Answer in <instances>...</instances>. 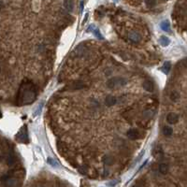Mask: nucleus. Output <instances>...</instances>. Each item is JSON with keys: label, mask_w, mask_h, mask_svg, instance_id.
Returning a JSON list of instances; mask_svg holds the SVG:
<instances>
[{"label": "nucleus", "mask_w": 187, "mask_h": 187, "mask_svg": "<svg viewBox=\"0 0 187 187\" xmlns=\"http://www.w3.org/2000/svg\"><path fill=\"white\" fill-rule=\"evenodd\" d=\"M90 28L92 29V32H93V34L97 37V39H104V37L101 35V33H100V30H99V29H97L94 25H91V26H90Z\"/></svg>", "instance_id": "9b49d317"}, {"label": "nucleus", "mask_w": 187, "mask_h": 187, "mask_svg": "<svg viewBox=\"0 0 187 187\" xmlns=\"http://www.w3.org/2000/svg\"><path fill=\"white\" fill-rule=\"evenodd\" d=\"M164 1H168V0H164Z\"/></svg>", "instance_id": "bb28decb"}, {"label": "nucleus", "mask_w": 187, "mask_h": 187, "mask_svg": "<svg viewBox=\"0 0 187 187\" xmlns=\"http://www.w3.org/2000/svg\"><path fill=\"white\" fill-rule=\"evenodd\" d=\"M155 5H156L155 0H146V6L148 8H154Z\"/></svg>", "instance_id": "aec40b11"}, {"label": "nucleus", "mask_w": 187, "mask_h": 187, "mask_svg": "<svg viewBox=\"0 0 187 187\" xmlns=\"http://www.w3.org/2000/svg\"><path fill=\"white\" fill-rule=\"evenodd\" d=\"M163 134H164L166 137H170L173 134V129L170 126H165L163 128Z\"/></svg>", "instance_id": "2eb2a0df"}, {"label": "nucleus", "mask_w": 187, "mask_h": 187, "mask_svg": "<svg viewBox=\"0 0 187 187\" xmlns=\"http://www.w3.org/2000/svg\"><path fill=\"white\" fill-rule=\"evenodd\" d=\"M83 1H81V11H83Z\"/></svg>", "instance_id": "5701e85b"}, {"label": "nucleus", "mask_w": 187, "mask_h": 187, "mask_svg": "<svg viewBox=\"0 0 187 187\" xmlns=\"http://www.w3.org/2000/svg\"><path fill=\"white\" fill-rule=\"evenodd\" d=\"M64 7L67 11H72L74 9V1L73 0H65Z\"/></svg>", "instance_id": "9d476101"}, {"label": "nucleus", "mask_w": 187, "mask_h": 187, "mask_svg": "<svg viewBox=\"0 0 187 187\" xmlns=\"http://www.w3.org/2000/svg\"><path fill=\"white\" fill-rule=\"evenodd\" d=\"M37 98V88L31 81H23L19 88L17 96V104L18 106L32 104Z\"/></svg>", "instance_id": "f257e3e1"}, {"label": "nucleus", "mask_w": 187, "mask_h": 187, "mask_svg": "<svg viewBox=\"0 0 187 187\" xmlns=\"http://www.w3.org/2000/svg\"><path fill=\"white\" fill-rule=\"evenodd\" d=\"M3 7H4V4H3V2L2 1H0V11L3 9Z\"/></svg>", "instance_id": "4be33fe9"}, {"label": "nucleus", "mask_w": 187, "mask_h": 187, "mask_svg": "<svg viewBox=\"0 0 187 187\" xmlns=\"http://www.w3.org/2000/svg\"><path fill=\"white\" fill-rule=\"evenodd\" d=\"M126 136H127V138L129 139H131V140H136V139L138 138L139 133H138V131L137 130V129L132 128V129H129V130L127 131Z\"/></svg>", "instance_id": "0eeeda50"}, {"label": "nucleus", "mask_w": 187, "mask_h": 187, "mask_svg": "<svg viewBox=\"0 0 187 187\" xmlns=\"http://www.w3.org/2000/svg\"><path fill=\"white\" fill-rule=\"evenodd\" d=\"M7 163H8L9 166H12L15 163V156L13 155V154H9L8 155V158H7Z\"/></svg>", "instance_id": "f3484780"}, {"label": "nucleus", "mask_w": 187, "mask_h": 187, "mask_svg": "<svg viewBox=\"0 0 187 187\" xmlns=\"http://www.w3.org/2000/svg\"><path fill=\"white\" fill-rule=\"evenodd\" d=\"M168 166L166 164H161L159 166V172H160L161 174L165 175L168 173Z\"/></svg>", "instance_id": "dca6fc26"}, {"label": "nucleus", "mask_w": 187, "mask_h": 187, "mask_svg": "<svg viewBox=\"0 0 187 187\" xmlns=\"http://www.w3.org/2000/svg\"><path fill=\"white\" fill-rule=\"evenodd\" d=\"M0 72H1V67H0Z\"/></svg>", "instance_id": "a878e982"}, {"label": "nucleus", "mask_w": 187, "mask_h": 187, "mask_svg": "<svg viewBox=\"0 0 187 187\" xmlns=\"http://www.w3.org/2000/svg\"><path fill=\"white\" fill-rule=\"evenodd\" d=\"M2 182H4L5 186H17L19 185L18 181L14 178H11L9 176H4L2 178Z\"/></svg>", "instance_id": "20e7f679"}, {"label": "nucleus", "mask_w": 187, "mask_h": 187, "mask_svg": "<svg viewBox=\"0 0 187 187\" xmlns=\"http://www.w3.org/2000/svg\"><path fill=\"white\" fill-rule=\"evenodd\" d=\"M2 117V112H1V110H0V118Z\"/></svg>", "instance_id": "393cba45"}, {"label": "nucleus", "mask_w": 187, "mask_h": 187, "mask_svg": "<svg viewBox=\"0 0 187 187\" xmlns=\"http://www.w3.org/2000/svg\"><path fill=\"white\" fill-rule=\"evenodd\" d=\"M16 139L22 143H25L27 144L29 141L28 139V134H27V129L26 126L25 125L23 127H22V129L18 132V134L16 135Z\"/></svg>", "instance_id": "7ed1b4c3"}, {"label": "nucleus", "mask_w": 187, "mask_h": 187, "mask_svg": "<svg viewBox=\"0 0 187 187\" xmlns=\"http://www.w3.org/2000/svg\"><path fill=\"white\" fill-rule=\"evenodd\" d=\"M143 88L145 91L149 92V93H152V92L154 91V83L152 80H145L143 81Z\"/></svg>", "instance_id": "39448f33"}, {"label": "nucleus", "mask_w": 187, "mask_h": 187, "mask_svg": "<svg viewBox=\"0 0 187 187\" xmlns=\"http://www.w3.org/2000/svg\"><path fill=\"white\" fill-rule=\"evenodd\" d=\"M180 93L179 92H177V91H173L172 93L170 94V99L172 101H177V100H179V98H180Z\"/></svg>", "instance_id": "a211bd4d"}, {"label": "nucleus", "mask_w": 187, "mask_h": 187, "mask_svg": "<svg viewBox=\"0 0 187 187\" xmlns=\"http://www.w3.org/2000/svg\"><path fill=\"white\" fill-rule=\"evenodd\" d=\"M128 37L132 42H135V43L138 42L141 39L140 35H139V34L138 32H136V31H131L130 33L128 34Z\"/></svg>", "instance_id": "6e6552de"}, {"label": "nucleus", "mask_w": 187, "mask_h": 187, "mask_svg": "<svg viewBox=\"0 0 187 187\" xmlns=\"http://www.w3.org/2000/svg\"><path fill=\"white\" fill-rule=\"evenodd\" d=\"M116 102H117L116 97L113 96H108L106 97V99H105V104H106L108 107L114 106V105L116 104Z\"/></svg>", "instance_id": "1a4fd4ad"}, {"label": "nucleus", "mask_w": 187, "mask_h": 187, "mask_svg": "<svg viewBox=\"0 0 187 187\" xmlns=\"http://www.w3.org/2000/svg\"><path fill=\"white\" fill-rule=\"evenodd\" d=\"M3 158H4V156H3V154H1V152H0V162L3 160Z\"/></svg>", "instance_id": "b1692460"}, {"label": "nucleus", "mask_w": 187, "mask_h": 187, "mask_svg": "<svg viewBox=\"0 0 187 187\" xmlns=\"http://www.w3.org/2000/svg\"><path fill=\"white\" fill-rule=\"evenodd\" d=\"M48 163H49V164L52 166H53V168H58V166H59L58 162L55 161V160H53V158H49V159H48Z\"/></svg>", "instance_id": "6ab92c4d"}, {"label": "nucleus", "mask_w": 187, "mask_h": 187, "mask_svg": "<svg viewBox=\"0 0 187 187\" xmlns=\"http://www.w3.org/2000/svg\"><path fill=\"white\" fill-rule=\"evenodd\" d=\"M42 105H43V103H41V104H40V107H39V108H37V110L35 111V116H36V115H37V114H39V112L41 111V108H42Z\"/></svg>", "instance_id": "412c9836"}, {"label": "nucleus", "mask_w": 187, "mask_h": 187, "mask_svg": "<svg viewBox=\"0 0 187 187\" xmlns=\"http://www.w3.org/2000/svg\"><path fill=\"white\" fill-rule=\"evenodd\" d=\"M126 84V80L123 77H113L107 81L106 85L110 89H116Z\"/></svg>", "instance_id": "f03ea898"}, {"label": "nucleus", "mask_w": 187, "mask_h": 187, "mask_svg": "<svg viewBox=\"0 0 187 187\" xmlns=\"http://www.w3.org/2000/svg\"><path fill=\"white\" fill-rule=\"evenodd\" d=\"M170 69H171V63L169 62V61H166V62H165L164 65H163V67H162L161 69H162V71L165 74H168Z\"/></svg>", "instance_id": "ddd939ff"}, {"label": "nucleus", "mask_w": 187, "mask_h": 187, "mask_svg": "<svg viewBox=\"0 0 187 187\" xmlns=\"http://www.w3.org/2000/svg\"><path fill=\"white\" fill-rule=\"evenodd\" d=\"M178 121H179V115L174 113V112H170V113H168V116H166V122H168L169 124H177Z\"/></svg>", "instance_id": "423d86ee"}, {"label": "nucleus", "mask_w": 187, "mask_h": 187, "mask_svg": "<svg viewBox=\"0 0 187 187\" xmlns=\"http://www.w3.org/2000/svg\"><path fill=\"white\" fill-rule=\"evenodd\" d=\"M159 42H160V44L163 47H166V46L169 45V43H170V40H169L168 37H166V36H162L160 37V39H159Z\"/></svg>", "instance_id": "4468645a"}, {"label": "nucleus", "mask_w": 187, "mask_h": 187, "mask_svg": "<svg viewBox=\"0 0 187 187\" xmlns=\"http://www.w3.org/2000/svg\"><path fill=\"white\" fill-rule=\"evenodd\" d=\"M160 27L163 31L165 32H169L170 31V23H169L168 21H163L160 23Z\"/></svg>", "instance_id": "f8f14e48"}]
</instances>
